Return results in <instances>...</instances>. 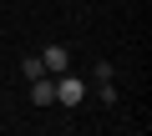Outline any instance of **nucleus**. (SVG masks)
I'll return each instance as SVG.
<instances>
[{
	"label": "nucleus",
	"mask_w": 152,
	"mask_h": 136,
	"mask_svg": "<svg viewBox=\"0 0 152 136\" xmlns=\"http://www.w3.org/2000/svg\"><path fill=\"white\" fill-rule=\"evenodd\" d=\"M56 101H61V106H81V101H86V81L56 71Z\"/></svg>",
	"instance_id": "f257e3e1"
},
{
	"label": "nucleus",
	"mask_w": 152,
	"mask_h": 136,
	"mask_svg": "<svg viewBox=\"0 0 152 136\" xmlns=\"http://www.w3.org/2000/svg\"><path fill=\"white\" fill-rule=\"evenodd\" d=\"M31 101H36V106H51V101H56V81L36 76V81H31Z\"/></svg>",
	"instance_id": "f03ea898"
},
{
	"label": "nucleus",
	"mask_w": 152,
	"mask_h": 136,
	"mask_svg": "<svg viewBox=\"0 0 152 136\" xmlns=\"http://www.w3.org/2000/svg\"><path fill=\"white\" fill-rule=\"evenodd\" d=\"M66 45H46V55H41V65H46V71H66Z\"/></svg>",
	"instance_id": "7ed1b4c3"
},
{
	"label": "nucleus",
	"mask_w": 152,
	"mask_h": 136,
	"mask_svg": "<svg viewBox=\"0 0 152 136\" xmlns=\"http://www.w3.org/2000/svg\"><path fill=\"white\" fill-rule=\"evenodd\" d=\"M20 76H26V81H36V76H46V65H41V55H26V60H20Z\"/></svg>",
	"instance_id": "20e7f679"
}]
</instances>
